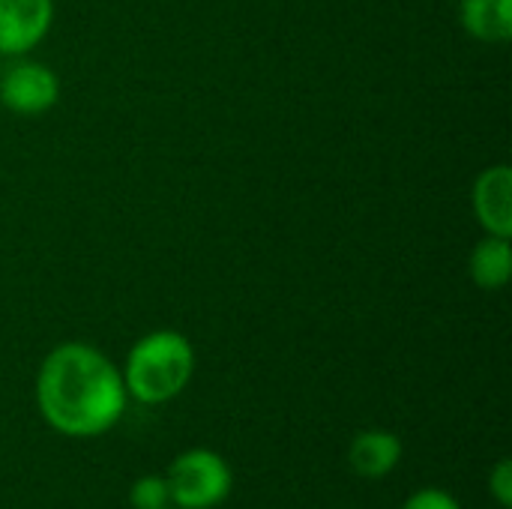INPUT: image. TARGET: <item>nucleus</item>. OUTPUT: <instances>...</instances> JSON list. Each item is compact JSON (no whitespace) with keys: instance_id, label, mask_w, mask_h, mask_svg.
Masks as SVG:
<instances>
[{"instance_id":"obj_4","label":"nucleus","mask_w":512,"mask_h":509,"mask_svg":"<svg viewBox=\"0 0 512 509\" xmlns=\"http://www.w3.org/2000/svg\"><path fill=\"white\" fill-rule=\"evenodd\" d=\"M60 81L57 75L36 60H18L9 69H0V102L12 114L36 117L57 105Z\"/></svg>"},{"instance_id":"obj_10","label":"nucleus","mask_w":512,"mask_h":509,"mask_svg":"<svg viewBox=\"0 0 512 509\" xmlns=\"http://www.w3.org/2000/svg\"><path fill=\"white\" fill-rule=\"evenodd\" d=\"M132 509H168L171 507V492L165 474H144L132 483L129 489Z\"/></svg>"},{"instance_id":"obj_8","label":"nucleus","mask_w":512,"mask_h":509,"mask_svg":"<svg viewBox=\"0 0 512 509\" xmlns=\"http://www.w3.org/2000/svg\"><path fill=\"white\" fill-rule=\"evenodd\" d=\"M462 27L480 42H510L512 0H462L459 3Z\"/></svg>"},{"instance_id":"obj_12","label":"nucleus","mask_w":512,"mask_h":509,"mask_svg":"<svg viewBox=\"0 0 512 509\" xmlns=\"http://www.w3.org/2000/svg\"><path fill=\"white\" fill-rule=\"evenodd\" d=\"M489 492L495 495V501L504 509L512 507V462L510 459H501L492 474H489Z\"/></svg>"},{"instance_id":"obj_3","label":"nucleus","mask_w":512,"mask_h":509,"mask_svg":"<svg viewBox=\"0 0 512 509\" xmlns=\"http://www.w3.org/2000/svg\"><path fill=\"white\" fill-rule=\"evenodd\" d=\"M168 492H171V507L177 509H213L219 507L234 486L231 465L225 456L207 447H192L180 453L168 471Z\"/></svg>"},{"instance_id":"obj_1","label":"nucleus","mask_w":512,"mask_h":509,"mask_svg":"<svg viewBox=\"0 0 512 509\" xmlns=\"http://www.w3.org/2000/svg\"><path fill=\"white\" fill-rule=\"evenodd\" d=\"M129 393L120 369L93 345L63 342L39 366L36 405L42 420L66 438H96L114 429Z\"/></svg>"},{"instance_id":"obj_5","label":"nucleus","mask_w":512,"mask_h":509,"mask_svg":"<svg viewBox=\"0 0 512 509\" xmlns=\"http://www.w3.org/2000/svg\"><path fill=\"white\" fill-rule=\"evenodd\" d=\"M54 0H0V54L21 57L51 30Z\"/></svg>"},{"instance_id":"obj_2","label":"nucleus","mask_w":512,"mask_h":509,"mask_svg":"<svg viewBox=\"0 0 512 509\" xmlns=\"http://www.w3.org/2000/svg\"><path fill=\"white\" fill-rule=\"evenodd\" d=\"M195 372V348L177 330H153L141 336L123 366L126 393L141 405H165L177 399Z\"/></svg>"},{"instance_id":"obj_11","label":"nucleus","mask_w":512,"mask_h":509,"mask_svg":"<svg viewBox=\"0 0 512 509\" xmlns=\"http://www.w3.org/2000/svg\"><path fill=\"white\" fill-rule=\"evenodd\" d=\"M402 509H462V504L444 489H420L402 504Z\"/></svg>"},{"instance_id":"obj_13","label":"nucleus","mask_w":512,"mask_h":509,"mask_svg":"<svg viewBox=\"0 0 512 509\" xmlns=\"http://www.w3.org/2000/svg\"><path fill=\"white\" fill-rule=\"evenodd\" d=\"M168 509H177V507H168Z\"/></svg>"},{"instance_id":"obj_7","label":"nucleus","mask_w":512,"mask_h":509,"mask_svg":"<svg viewBox=\"0 0 512 509\" xmlns=\"http://www.w3.org/2000/svg\"><path fill=\"white\" fill-rule=\"evenodd\" d=\"M402 462V441L384 429L360 432L348 447V465L363 480H384Z\"/></svg>"},{"instance_id":"obj_9","label":"nucleus","mask_w":512,"mask_h":509,"mask_svg":"<svg viewBox=\"0 0 512 509\" xmlns=\"http://www.w3.org/2000/svg\"><path fill=\"white\" fill-rule=\"evenodd\" d=\"M468 273L474 279L477 288L483 291H501L512 276V246L510 237H498V234H486L468 261Z\"/></svg>"},{"instance_id":"obj_6","label":"nucleus","mask_w":512,"mask_h":509,"mask_svg":"<svg viewBox=\"0 0 512 509\" xmlns=\"http://www.w3.org/2000/svg\"><path fill=\"white\" fill-rule=\"evenodd\" d=\"M471 204L486 234L512 237V168L507 162L480 171L471 189Z\"/></svg>"}]
</instances>
